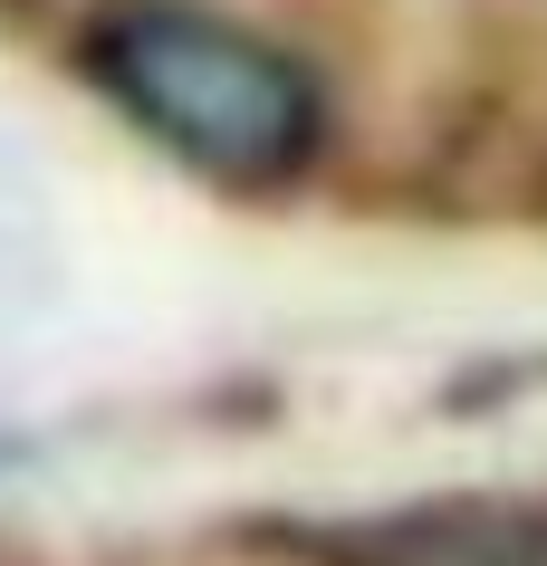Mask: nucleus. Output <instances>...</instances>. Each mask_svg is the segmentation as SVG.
I'll use <instances>...</instances> for the list:
<instances>
[{
  "instance_id": "nucleus-2",
  "label": "nucleus",
  "mask_w": 547,
  "mask_h": 566,
  "mask_svg": "<svg viewBox=\"0 0 547 566\" xmlns=\"http://www.w3.org/2000/svg\"><path fill=\"white\" fill-rule=\"evenodd\" d=\"M317 566H547V500H413L298 537Z\"/></svg>"
},
{
  "instance_id": "nucleus-1",
  "label": "nucleus",
  "mask_w": 547,
  "mask_h": 566,
  "mask_svg": "<svg viewBox=\"0 0 547 566\" xmlns=\"http://www.w3.org/2000/svg\"><path fill=\"white\" fill-rule=\"evenodd\" d=\"M87 67L154 145L221 182H278L317 154V87L298 77V59L212 10H116L87 39Z\"/></svg>"
}]
</instances>
